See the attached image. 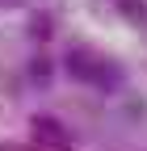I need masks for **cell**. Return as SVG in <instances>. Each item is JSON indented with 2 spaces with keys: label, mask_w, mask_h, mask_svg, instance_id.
<instances>
[{
  "label": "cell",
  "mask_w": 147,
  "mask_h": 151,
  "mask_svg": "<svg viewBox=\"0 0 147 151\" xmlns=\"http://www.w3.org/2000/svg\"><path fill=\"white\" fill-rule=\"evenodd\" d=\"M67 76L71 80H80V84H93V88H105V92H114V88H122V63H114V59H105L101 50H93V46H71L67 50Z\"/></svg>",
  "instance_id": "1"
},
{
  "label": "cell",
  "mask_w": 147,
  "mask_h": 151,
  "mask_svg": "<svg viewBox=\"0 0 147 151\" xmlns=\"http://www.w3.org/2000/svg\"><path fill=\"white\" fill-rule=\"evenodd\" d=\"M122 13L130 17L135 25H143V21H147V4H143V0H122Z\"/></svg>",
  "instance_id": "2"
},
{
  "label": "cell",
  "mask_w": 147,
  "mask_h": 151,
  "mask_svg": "<svg viewBox=\"0 0 147 151\" xmlns=\"http://www.w3.org/2000/svg\"><path fill=\"white\" fill-rule=\"evenodd\" d=\"M17 4H25V0H0V9H17Z\"/></svg>",
  "instance_id": "3"
}]
</instances>
